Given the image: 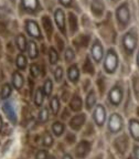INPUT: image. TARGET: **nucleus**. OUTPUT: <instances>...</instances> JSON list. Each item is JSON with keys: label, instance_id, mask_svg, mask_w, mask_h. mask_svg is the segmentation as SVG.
<instances>
[{"label": "nucleus", "instance_id": "nucleus-4", "mask_svg": "<svg viewBox=\"0 0 139 159\" xmlns=\"http://www.w3.org/2000/svg\"><path fill=\"white\" fill-rule=\"evenodd\" d=\"M139 41V30L137 27L132 25L127 30H125L119 38V43L123 52L128 57H132L138 47Z\"/></svg>", "mask_w": 139, "mask_h": 159}, {"label": "nucleus", "instance_id": "nucleus-61", "mask_svg": "<svg viewBox=\"0 0 139 159\" xmlns=\"http://www.w3.org/2000/svg\"><path fill=\"white\" fill-rule=\"evenodd\" d=\"M47 159H55V157H54V156H49Z\"/></svg>", "mask_w": 139, "mask_h": 159}, {"label": "nucleus", "instance_id": "nucleus-25", "mask_svg": "<svg viewBox=\"0 0 139 159\" xmlns=\"http://www.w3.org/2000/svg\"><path fill=\"white\" fill-rule=\"evenodd\" d=\"M60 54H61V53L57 51L56 48H55L52 43H50L49 48H47V52L49 64L50 65H57V64H59Z\"/></svg>", "mask_w": 139, "mask_h": 159}, {"label": "nucleus", "instance_id": "nucleus-58", "mask_svg": "<svg viewBox=\"0 0 139 159\" xmlns=\"http://www.w3.org/2000/svg\"><path fill=\"white\" fill-rule=\"evenodd\" d=\"M137 65H138V69H139V50L138 52H137Z\"/></svg>", "mask_w": 139, "mask_h": 159}, {"label": "nucleus", "instance_id": "nucleus-49", "mask_svg": "<svg viewBox=\"0 0 139 159\" xmlns=\"http://www.w3.org/2000/svg\"><path fill=\"white\" fill-rule=\"evenodd\" d=\"M47 152H45V150H43V149H41V150H39L37 154V159H47Z\"/></svg>", "mask_w": 139, "mask_h": 159}, {"label": "nucleus", "instance_id": "nucleus-40", "mask_svg": "<svg viewBox=\"0 0 139 159\" xmlns=\"http://www.w3.org/2000/svg\"><path fill=\"white\" fill-rule=\"evenodd\" d=\"M96 86H97V89H98L99 95L103 96L105 93V87H106V84H105V77H104V75H103V73H98V74H97Z\"/></svg>", "mask_w": 139, "mask_h": 159}, {"label": "nucleus", "instance_id": "nucleus-14", "mask_svg": "<svg viewBox=\"0 0 139 159\" xmlns=\"http://www.w3.org/2000/svg\"><path fill=\"white\" fill-rule=\"evenodd\" d=\"M56 1H57V6L63 8L66 11L72 10V11H75V12L79 13V15L83 11H85L82 6H81V3L78 2V0H56Z\"/></svg>", "mask_w": 139, "mask_h": 159}, {"label": "nucleus", "instance_id": "nucleus-48", "mask_svg": "<svg viewBox=\"0 0 139 159\" xmlns=\"http://www.w3.org/2000/svg\"><path fill=\"white\" fill-rule=\"evenodd\" d=\"M6 52V47H5V42H3V39L0 38V60L2 59L3 55Z\"/></svg>", "mask_w": 139, "mask_h": 159}, {"label": "nucleus", "instance_id": "nucleus-5", "mask_svg": "<svg viewBox=\"0 0 139 159\" xmlns=\"http://www.w3.org/2000/svg\"><path fill=\"white\" fill-rule=\"evenodd\" d=\"M21 31L25 32V35L29 39L35 40L38 42L45 41V38L43 35L39 19H37V18H25V19H21Z\"/></svg>", "mask_w": 139, "mask_h": 159}, {"label": "nucleus", "instance_id": "nucleus-12", "mask_svg": "<svg viewBox=\"0 0 139 159\" xmlns=\"http://www.w3.org/2000/svg\"><path fill=\"white\" fill-rule=\"evenodd\" d=\"M66 19H67V33L69 39L74 37L75 34L82 30L81 28V21H79V13L69 10L66 11Z\"/></svg>", "mask_w": 139, "mask_h": 159}, {"label": "nucleus", "instance_id": "nucleus-30", "mask_svg": "<svg viewBox=\"0 0 139 159\" xmlns=\"http://www.w3.org/2000/svg\"><path fill=\"white\" fill-rule=\"evenodd\" d=\"M115 148L119 154L124 155L128 149V137L125 134H123L122 136H119L118 138H116L115 140Z\"/></svg>", "mask_w": 139, "mask_h": 159}, {"label": "nucleus", "instance_id": "nucleus-35", "mask_svg": "<svg viewBox=\"0 0 139 159\" xmlns=\"http://www.w3.org/2000/svg\"><path fill=\"white\" fill-rule=\"evenodd\" d=\"M12 89L13 87L10 83H3L0 87V99L6 101V99L9 98L12 94Z\"/></svg>", "mask_w": 139, "mask_h": 159}, {"label": "nucleus", "instance_id": "nucleus-55", "mask_svg": "<svg viewBox=\"0 0 139 159\" xmlns=\"http://www.w3.org/2000/svg\"><path fill=\"white\" fill-rule=\"evenodd\" d=\"M135 156L136 159H139V147H135Z\"/></svg>", "mask_w": 139, "mask_h": 159}, {"label": "nucleus", "instance_id": "nucleus-6", "mask_svg": "<svg viewBox=\"0 0 139 159\" xmlns=\"http://www.w3.org/2000/svg\"><path fill=\"white\" fill-rule=\"evenodd\" d=\"M95 33L93 31H87V30H81L77 34L71 38V45L74 48L76 53H79L84 50L89 49L91 43L93 41Z\"/></svg>", "mask_w": 139, "mask_h": 159}, {"label": "nucleus", "instance_id": "nucleus-47", "mask_svg": "<svg viewBox=\"0 0 139 159\" xmlns=\"http://www.w3.org/2000/svg\"><path fill=\"white\" fill-rule=\"evenodd\" d=\"M132 83H134V89H135V93H136V96L139 99V85H138V77H137V75H134Z\"/></svg>", "mask_w": 139, "mask_h": 159}, {"label": "nucleus", "instance_id": "nucleus-31", "mask_svg": "<svg viewBox=\"0 0 139 159\" xmlns=\"http://www.w3.org/2000/svg\"><path fill=\"white\" fill-rule=\"evenodd\" d=\"M89 150H91V144L86 140H82L75 148V155L77 158H84L88 155Z\"/></svg>", "mask_w": 139, "mask_h": 159}, {"label": "nucleus", "instance_id": "nucleus-41", "mask_svg": "<svg viewBox=\"0 0 139 159\" xmlns=\"http://www.w3.org/2000/svg\"><path fill=\"white\" fill-rule=\"evenodd\" d=\"M29 74L30 77H32L33 80L39 77L41 75V65L38 63H31L29 65Z\"/></svg>", "mask_w": 139, "mask_h": 159}, {"label": "nucleus", "instance_id": "nucleus-32", "mask_svg": "<svg viewBox=\"0 0 139 159\" xmlns=\"http://www.w3.org/2000/svg\"><path fill=\"white\" fill-rule=\"evenodd\" d=\"M49 109L53 116H56L61 109V98L59 95H52L49 101Z\"/></svg>", "mask_w": 139, "mask_h": 159}, {"label": "nucleus", "instance_id": "nucleus-19", "mask_svg": "<svg viewBox=\"0 0 139 159\" xmlns=\"http://www.w3.org/2000/svg\"><path fill=\"white\" fill-rule=\"evenodd\" d=\"M79 21H81V28H82V30H87V31H93L94 32L95 20L91 17V15L87 11H83L79 15Z\"/></svg>", "mask_w": 139, "mask_h": 159}, {"label": "nucleus", "instance_id": "nucleus-44", "mask_svg": "<svg viewBox=\"0 0 139 159\" xmlns=\"http://www.w3.org/2000/svg\"><path fill=\"white\" fill-rule=\"evenodd\" d=\"M71 93H70V89H67L66 84H64V86H63V89H61V94H60V98H61V101H63V102H69V99L71 98Z\"/></svg>", "mask_w": 139, "mask_h": 159}, {"label": "nucleus", "instance_id": "nucleus-57", "mask_svg": "<svg viewBox=\"0 0 139 159\" xmlns=\"http://www.w3.org/2000/svg\"><path fill=\"white\" fill-rule=\"evenodd\" d=\"M63 159H73V158H72L71 155H65V156L63 157Z\"/></svg>", "mask_w": 139, "mask_h": 159}, {"label": "nucleus", "instance_id": "nucleus-33", "mask_svg": "<svg viewBox=\"0 0 139 159\" xmlns=\"http://www.w3.org/2000/svg\"><path fill=\"white\" fill-rule=\"evenodd\" d=\"M63 57H64V61L67 65L72 64L75 62V59H76V51L74 50V48L71 44H67V47L65 48V50L63 51Z\"/></svg>", "mask_w": 139, "mask_h": 159}, {"label": "nucleus", "instance_id": "nucleus-22", "mask_svg": "<svg viewBox=\"0 0 139 159\" xmlns=\"http://www.w3.org/2000/svg\"><path fill=\"white\" fill-rule=\"evenodd\" d=\"M25 54L28 55V57L31 60H35L39 57L40 55V44L38 41L32 39H29V43H28L27 51Z\"/></svg>", "mask_w": 139, "mask_h": 159}, {"label": "nucleus", "instance_id": "nucleus-23", "mask_svg": "<svg viewBox=\"0 0 139 159\" xmlns=\"http://www.w3.org/2000/svg\"><path fill=\"white\" fill-rule=\"evenodd\" d=\"M82 71L83 73L87 74L88 76H95L96 74V70H95V63L89 54H86L84 57V61H83V65H82Z\"/></svg>", "mask_w": 139, "mask_h": 159}, {"label": "nucleus", "instance_id": "nucleus-59", "mask_svg": "<svg viewBox=\"0 0 139 159\" xmlns=\"http://www.w3.org/2000/svg\"><path fill=\"white\" fill-rule=\"evenodd\" d=\"M103 158V155L102 154H99V155H97L96 157H94V159H102Z\"/></svg>", "mask_w": 139, "mask_h": 159}, {"label": "nucleus", "instance_id": "nucleus-56", "mask_svg": "<svg viewBox=\"0 0 139 159\" xmlns=\"http://www.w3.org/2000/svg\"><path fill=\"white\" fill-rule=\"evenodd\" d=\"M2 126H3V122H2V117L0 115V130L2 129Z\"/></svg>", "mask_w": 139, "mask_h": 159}, {"label": "nucleus", "instance_id": "nucleus-3", "mask_svg": "<svg viewBox=\"0 0 139 159\" xmlns=\"http://www.w3.org/2000/svg\"><path fill=\"white\" fill-rule=\"evenodd\" d=\"M113 16L118 31L124 32L125 30L132 27V7L129 0H123L122 2L114 7Z\"/></svg>", "mask_w": 139, "mask_h": 159}, {"label": "nucleus", "instance_id": "nucleus-10", "mask_svg": "<svg viewBox=\"0 0 139 159\" xmlns=\"http://www.w3.org/2000/svg\"><path fill=\"white\" fill-rule=\"evenodd\" d=\"M52 18L54 21L56 31L69 39V33H67V19H66V10L61 7H56L52 12Z\"/></svg>", "mask_w": 139, "mask_h": 159}, {"label": "nucleus", "instance_id": "nucleus-60", "mask_svg": "<svg viewBox=\"0 0 139 159\" xmlns=\"http://www.w3.org/2000/svg\"><path fill=\"white\" fill-rule=\"evenodd\" d=\"M2 80H3V76H2V71L0 70V82H1Z\"/></svg>", "mask_w": 139, "mask_h": 159}, {"label": "nucleus", "instance_id": "nucleus-50", "mask_svg": "<svg viewBox=\"0 0 139 159\" xmlns=\"http://www.w3.org/2000/svg\"><path fill=\"white\" fill-rule=\"evenodd\" d=\"M66 142L69 143V144H73V143L75 142V135L73 134V133H69V134H67Z\"/></svg>", "mask_w": 139, "mask_h": 159}, {"label": "nucleus", "instance_id": "nucleus-7", "mask_svg": "<svg viewBox=\"0 0 139 159\" xmlns=\"http://www.w3.org/2000/svg\"><path fill=\"white\" fill-rule=\"evenodd\" d=\"M103 72L106 74H114L118 69L119 57L116 49L114 47H109L106 50L103 59Z\"/></svg>", "mask_w": 139, "mask_h": 159}, {"label": "nucleus", "instance_id": "nucleus-34", "mask_svg": "<svg viewBox=\"0 0 139 159\" xmlns=\"http://www.w3.org/2000/svg\"><path fill=\"white\" fill-rule=\"evenodd\" d=\"M45 94L43 92L42 86H38L37 89H34V94H33V103L37 107H42L43 103H44L45 99Z\"/></svg>", "mask_w": 139, "mask_h": 159}, {"label": "nucleus", "instance_id": "nucleus-36", "mask_svg": "<svg viewBox=\"0 0 139 159\" xmlns=\"http://www.w3.org/2000/svg\"><path fill=\"white\" fill-rule=\"evenodd\" d=\"M53 87H54L53 80L51 79V77H45L44 82H43V85H42V89H43V92H44L45 96H47V97L52 96Z\"/></svg>", "mask_w": 139, "mask_h": 159}, {"label": "nucleus", "instance_id": "nucleus-38", "mask_svg": "<svg viewBox=\"0 0 139 159\" xmlns=\"http://www.w3.org/2000/svg\"><path fill=\"white\" fill-rule=\"evenodd\" d=\"M129 132L135 139L139 140V122L136 119L129 120Z\"/></svg>", "mask_w": 139, "mask_h": 159}, {"label": "nucleus", "instance_id": "nucleus-15", "mask_svg": "<svg viewBox=\"0 0 139 159\" xmlns=\"http://www.w3.org/2000/svg\"><path fill=\"white\" fill-rule=\"evenodd\" d=\"M93 119L97 126H103L106 120V108L103 104H96L93 108Z\"/></svg>", "mask_w": 139, "mask_h": 159}, {"label": "nucleus", "instance_id": "nucleus-8", "mask_svg": "<svg viewBox=\"0 0 139 159\" xmlns=\"http://www.w3.org/2000/svg\"><path fill=\"white\" fill-rule=\"evenodd\" d=\"M38 19H39V22L40 25H41V29H42L43 35L45 38V41L51 43L53 37L56 33V28H55L52 15H50L47 12H43Z\"/></svg>", "mask_w": 139, "mask_h": 159}, {"label": "nucleus", "instance_id": "nucleus-21", "mask_svg": "<svg viewBox=\"0 0 139 159\" xmlns=\"http://www.w3.org/2000/svg\"><path fill=\"white\" fill-rule=\"evenodd\" d=\"M2 112L6 114V116L8 117L10 122L12 124H17V113H16L15 106H13L12 102L10 101H6L2 104Z\"/></svg>", "mask_w": 139, "mask_h": 159}, {"label": "nucleus", "instance_id": "nucleus-24", "mask_svg": "<svg viewBox=\"0 0 139 159\" xmlns=\"http://www.w3.org/2000/svg\"><path fill=\"white\" fill-rule=\"evenodd\" d=\"M69 107H70L71 111L76 112V113H79L81 111H82L83 99L78 93H74V94H72V96H71L70 102H69Z\"/></svg>", "mask_w": 139, "mask_h": 159}, {"label": "nucleus", "instance_id": "nucleus-18", "mask_svg": "<svg viewBox=\"0 0 139 159\" xmlns=\"http://www.w3.org/2000/svg\"><path fill=\"white\" fill-rule=\"evenodd\" d=\"M108 128L110 133H119L123 128V118L117 113L110 115L108 119Z\"/></svg>", "mask_w": 139, "mask_h": 159}, {"label": "nucleus", "instance_id": "nucleus-11", "mask_svg": "<svg viewBox=\"0 0 139 159\" xmlns=\"http://www.w3.org/2000/svg\"><path fill=\"white\" fill-rule=\"evenodd\" d=\"M105 48L104 43L102 42V40L99 39L96 34H94L93 38V41L91 43V47H89V57L91 59L94 61L95 64H99V63L103 62V59H104L105 55Z\"/></svg>", "mask_w": 139, "mask_h": 159}, {"label": "nucleus", "instance_id": "nucleus-45", "mask_svg": "<svg viewBox=\"0 0 139 159\" xmlns=\"http://www.w3.org/2000/svg\"><path fill=\"white\" fill-rule=\"evenodd\" d=\"M52 144H53V137L49 133H45L44 136H43V145L45 147H50Z\"/></svg>", "mask_w": 139, "mask_h": 159}, {"label": "nucleus", "instance_id": "nucleus-26", "mask_svg": "<svg viewBox=\"0 0 139 159\" xmlns=\"http://www.w3.org/2000/svg\"><path fill=\"white\" fill-rule=\"evenodd\" d=\"M86 122V115L84 113H78V114L74 115L70 120V127L74 130H78L81 129V127L85 124Z\"/></svg>", "mask_w": 139, "mask_h": 159}, {"label": "nucleus", "instance_id": "nucleus-46", "mask_svg": "<svg viewBox=\"0 0 139 159\" xmlns=\"http://www.w3.org/2000/svg\"><path fill=\"white\" fill-rule=\"evenodd\" d=\"M82 89H83V91H84V92H88L89 89H92V87H91V80L89 79H85L84 81H83V83H82Z\"/></svg>", "mask_w": 139, "mask_h": 159}, {"label": "nucleus", "instance_id": "nucleus-20", "mask_svg": "<svg viewBox=\"0 0 139 159\" xmlns=\"http://www.w3.org/2000/svg\"><path fill=\"white\" fill-rule=\"evenodd\" d=\"M25 80L23 74L21 73V71L19 70H16L13 71L12 75H11V85L16 91H21L25 86Z\"/></svg>", "mask_w": 139, "mask_h": 159}, {"label": "nucleus", "instance_id": "nucleus-43", "mask_svg": "<svg viewBox=\"0 0 139 159\" xmlns=\"http://www.w3.org/2000/svg\"><path fill=\"white\" fill-rule=\"evenodd\" d=\"M64 124H62L61 122H55L53 123L52 125V132L54 133V135L56 136H60V135H62L64 133Z\"/></svg>", "mask_w": 139, "mask_h": 159}, {"label": "nucleus", "instance_id": "nucleus-29", "mask_svg": "<svg viewBox=\"0 0 139 159\" xmlns=\"http://www.w3.org/2000/svg\"><path fill=\"white\" fill-rule=\"evenodd\" d=\"M28 59L29 57H28V55L25 52H18L15 57V64L17 66V70H19V71H25V69L29 65Z\"/></svg>", "mask_w": 139, "mask_h": 159}, {"label": "nucleus", "instance_id": "nucleus-28", "mask_svg": "<svg viewBox=\"0 0 139 159\" xmlns=\"http://www.w3.org/2000/svg\"><path fill=\"white\" fill-rule=\"evenodd\" d=\"M97 103V93L95 89H91L88 92L86 93V97H85V108L87 111H92Z\"/></svg>", "mask_w": 139, "mask_h": 159}, {"label": "nucleus", "instance_id": "nucleus-51", "mask_svg": "<svg viewBox=\"0 0 139 159\" xmlns=\"http://www.w3.org/2000/svg\"><path fill=\"white\" fill-rule=\"evenodd\" d=\"M108 6H112V7H116L118 3H120L123 0H105Z\"/></svg>", "mask_w": 139, "mask_h": 159}, {"label": "nucleus", "instance_id": "nucleus-9", "mask_svg": "<svg viewBox=\"0 0 139 159\" xmlns=\"http://www.w3.org/2000/svg\"><path fill=\"white\" fill-rule=\"evenodd\" d=\"M108 10V5L105 0H89L85 11H87L95 21H98L106 16Z\"/></svg>", "mask_w": 139, "mask_h": 159}, {"label": "nucleus", "instance_id": "nucleus-42", "mask_svg": "<svg viewBox=\"0 0 139 159\" xmlns=\"http://www.w3.org/2000/svg\"><path fill=\"white\" fill-rule=\"evenodd\" d=\"M49 108H47V106H42V108H41V111L39 112V115H38V119H39L40 123H45L49 120Z\"/></svg>", "mask_w": 139, "mask_h": 159}, {"label": "nucleus", "instance_id": "nucleus-54", "mask_svg": "<svg viewBox=\"0 0 139 159\" xmlns=\"http://www.w3.org/2000/svg\"><path fill=\"white\" fill-rule=\"evenodd\" d=\"M88 1H89V0H78V2L81 3V6H82L84 10H86L87 5H88Z\"/></svg>", "mask_w": 139, "mask_h": 159}, {"label": "nucleus", "instance_id": "nucleus-1", "mask_svg": "<svg viewBox=\"0 0 139 159\" xmlns=\"http://www.w3.org/2000/svg\"><path fill=\"white\" fill-rule=\"evenodd\" d=\"M95 31H96V35L102 40V42L104 44L114 45L117 42L118 29L116 27L113 11L110 9L108 10V12L106 13V16L103 19L95 21L94 32Z\"/></svg>", "mask_w": 139, "mask_h": 159}, {"label": "nucleus", "instance_id": "nucleus-63", "mask_svg": "<svg viewBox=\"0 0 139 159\" xmlns=\"http://www.w3.org/2000/svg\"><path fill=\"white\" fill-rule=\"evenodd\" d=\"M127 159H132V158H127Z\"/></svg>", "mask_w": 139, "mask_h": 159}, {"label": "nucleus", "instance_id": "nucleus-13", "mask_svg": "<svg viewBox=\"0 0 139 159\" xmlns=\"http://www.w3.org/2000/svg\"><path fill=\"white\" fill-rule=\"evenodd\" d=\"M123 96H124V92H123L122 85L115 84L112 89H109L108 101L113 106H115V107L119 106L123 101Z\"/></svg>", "mask_w": 139, "mask_h": 159}, {"label": "nucleus", "instance_id": "nucleus-17", "mask_svg": "<svg viewBox=\"0 0 139 159\" xmlns=\"http://www.w3.org/2000/svg\"><path fill=\"white\" fill-rule=\"evenodd\" d=\"M66 76H67V80H69V82L72 83V84H76V83L78 82L79 77H81V69H79L77 63L74 62L67 66Z\"/></svg>", "mask_w": 139, "mask_h": 159}, {"label": "nucleus", "instance_id": "nucleus-2", "mask_svg": "<svg viewBox=\"0 0 139 159\" xmlns=\"http://www.w3.org/2000/svg\"><path fill=\"white\" fill-rule=\"evenodd\" d=\"M16 12L20 20L25 18H39L45 12L41 0H18Z\"/></svg>", "mask_w": 139, "mask_h": 159}, {"label": "nucleus", "instance_id": "nucleus-52", "mask_svg": "<svg viewBox=\"0 0 139 159\" xmlns=\"http://www.w3.org/2000/svg\"><path fill=\"white\" fill-rule=\"evenodd\" d=\"M61 117H62V119H66L67 117H70V111H69V108H67V107H65V108L63 109Z\"/></svg>", "mask_w": 139, "mask_h": 159}, {"label": "nucleus", "instance_id": "nucleus-39", "mask_svg": "<svg viewBox=\"0 0 139 159\" xmlns=\"http://www.w3.org/2000/svg\"><path fill=\"white\" fill-rule=\"evenodd\" d=\"M64 67L62 65H56L53 71V79L56 83H62L63 79H64Z\"/></svg>", "mask_w": 139, "mask_h": 159}, {"label": "nucleus", "instance_id": "nucleus-16", "mask_svg": "<svg viewBox=\"0 0 139 159\" xmlns=\"http://www.w3.org/2000/svg\"><path fill=\"white\" fill-rule=\"evenodd\" d=\"M13 42L17 48L18 52H25L28 48V43H29V38L25 35V32L19 31L17 34L13 37Z\"/></svg>", "mask_w": 139, "mask_h": 159}, {"label": "nucleus", "instance_id": "nucleus-37", "mask_svg": "<svg viewBox=\"0 0 139 159\" xmlns=\"http://www.w3.org/2000/svg\"><path fill=\"white\" fill-rule=\"evenodd\" d=\"M41 2H42L45 12L50 13V15H52V12L54 11L55 8L59 7L56 0H41Z\"/></svg>", "mask_w": 139, "mask_h": 159}, {"label": "nucleus", "instance_id": "nucleus-53", "mask_svg": "<svg viewBox=\"0 0 139 159\" xmlns=\"http://www.w3.org/2000/svg\"><path fill=\"white\" fill-rule=\"evenodd\" d=\"M92 133H93V125L92 124H87L86 125V129H85V134L91 135Z\"/></svg>", "mask_w": 139, "mask_h": 159}, {"label": "nucleus", "instance_id": "nucleus-62", "mask_svg": "<svg viewBox=\"0 0 139 159\" xmlns=\"http://www.w3.org/2000/svg\"><path fill=\"white\" fill-rule=\"evenodd\" d=\"M138 8H139V0H138Z\"/></svg>", "mask_w": 139, "mask_h": 159}, {"label": "nucleus", "instance_id": "nucleus-27", "mask_svg": "<svg viewBox=\"0 0 139 159\" xmlns=\"http://www.w3.org/2000/svg\"><path fill=\"white\" fill-rule=\"evenodd\" d=\"M67 40L65 37H63L62 34H60L59 32L56 31V33L54 34V37H53L52 39V44L54 45L55 48L57 49V51H59L60 53H63V51L65 50V48L67 47Z\"/></svg>", "mask_w": 139, "mask_h": 159}]
</instances>
